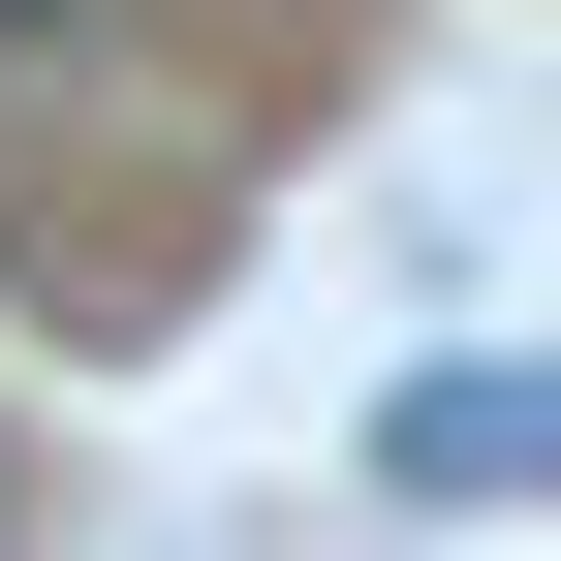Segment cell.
Segmentation results:
<instances>
[{
	"instance_id": "cell-1",
	"label": "cell",
	"mask_w": 561,
	"mask_h": 561,
	"mask_svg": "<svg viewBox=\"0 0 561 561\" xmlns=\"http://www.w3.org/2000/svg\"><path fill=\"white\" fill-rule=\"evenodd\" d=\"M0 561H32V468H0Z\"/></svg>"
}]
</instances>
